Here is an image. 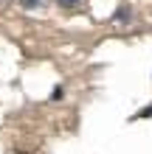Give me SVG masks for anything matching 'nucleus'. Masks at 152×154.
Here are the masks:
<instances>
[{"mask_svg": "<svg viewBox=\"0 0 152 154\" xmlns=\"http://www.w3.org/2000/svg\"><path fill=\"white\" fill-rule=\"evenodd\" d=\"M141 115H152V106H147V109H144V112H141Z\"/></svg>", "mask_w": 152, "mask_h": 154, "instance_id": "obj_2", "label": "nucleus"}, {"mask_svg": "<svg viewBox=\"0 0 152 154\" xmlns=\"http://www.w3.org/2000/svg\"><path fill=\"white\" fill-rule=\"evenodd\" d=\"M59 3H62V6H76L79 0H59Z\"/></svg>", "mask_w": 152, "mask_h": 154, "instance_id": "obj_1", "label": "nucleus"}]
</instances>
